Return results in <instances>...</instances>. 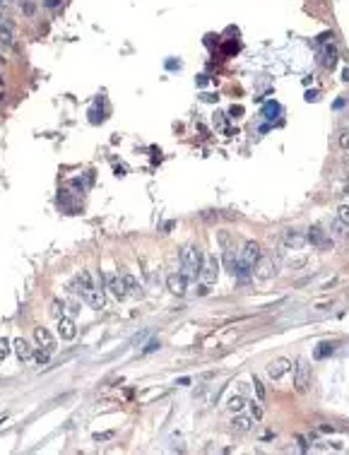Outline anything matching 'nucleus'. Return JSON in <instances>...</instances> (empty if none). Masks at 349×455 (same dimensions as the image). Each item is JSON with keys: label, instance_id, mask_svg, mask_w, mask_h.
Instances as JSON below:
<instances>
[{"label": "nucleus", "instance_id": "f257e3e1", "mask_svg": "<svg viewBox=\"0 0 349 455\" xmlns=\"http://www.w3.org/2000/svg\"><path fill=\"white\" fill-rule=\"evenodd\" d=\"M202 253L200 248H193V246H185L183 251H181V273L188 277V279H198L200 277V268H202Z\"/></svg>", "mask_w": 349, "mask_h": 455}, {"label": "nucleus", "instance_id": "f03ea898", "mask_svg": "<svg viewBox=\"0 0 349 455\" xmlns=\"http://www.w3.org/2000/svg\"><path fill=\"white\" fill-rule=\"evenodd\" d=\"M92 287H101V284L94 279V274L89 273V270H82V273L77 274L73 282L68 284V291H70V294H80V296H85Z\"/></svg>", "mask_w": 349, "mask_h": 455}, {"label": "nucleus", "instance_id": "7ed1b4c3", "mask_svg": "<svg viewBox=\"0 0 349 455\" xmlns=\"http://www.w3.org/2000/svg\"><path fill=\"white\" fill-rule=\"evenodd\" d=\"M217 277H219V260H217L215 255L205 253V258H202V268H200V279L205 284H215Z\"/></svg>", "mask_w": 349, "mask_h": 455}, {"label": "nucleus", "instance_id": "20e7f679", "mask_svg": "<svg viewBox=\"0 0 349 455\" xmlns=\"http://www.w3.org/2000/svg\"><path fill=\"white\" fill-rule=\"evenodd\" d=\"M306 238H308V243H311V246L320 248V251H330L332 248V238L328 236V231H323L320 227H311V229H308V234H306Z\"/></svg>", "mask_w": 349, "mask_h": 455}, {"label": "nucleus", "instance_id": "39448f33", "mask_svg": "<svg viewBox=\"0 0 349 455\" xmlns=\"http://www.w3.org/2000/svg\"><path fill=\"white\" fill-rule=\"evenodd\" d=\"M188 277L183 273H171L166 277V289L171 291V294H176V296H183L185 289H188Z\"/></svg>", "mask_w": 349, "mask_h": 455}, {"label": "nucleus", "instance_id": "423d86ee", "mask_svg": "<svg viewBox=\"0 0 349 455\" xmlns=\"http://www.w3.org/2000/svg\"><path fill=\"white\" fill-rule=\"evenodd\" d=\"M294 385L299 393H306L308 385H311V368L306 362H299L296 364V373H294Z\"/></svg>", "mask_w": 349, "mask_h": 455}, {"label": "nucleus", "instance_id": "0eeeda50", "mask_svg": "<svg viewBox=\"0 0 349 455\" xmlns=\"http://www.w3.org/2000/svg\"><path fill=\"white\" fill-rule=\"evenodd\" d=\"M104 289H109L118 301H123L128 294H126V287H123V277H118V274H106L104 277Z\"/></svg>", "mask_w": 349, "mask_h": 455}, {"label": "nucleus", "instance_id": "6e6552de", "mask_svg": "<svg viewBox=\"0 0 349 455\" xmlns=\"http://www.w3.org/2000/svg\"><path fill=\"white\" fill-rule=\"evenodd\" d=\"M282 241H284V246L292 248V251H301V248L308 243L306 234H301V231H296V229H287L284 236H282Z\"/></svg>", "mask_w": 349, "mask_h": 455}, {"label": "nucleus", "instance_id": "1a4fd4ad", "mask_svg": "<svg viewBox=\"0 0 349 455\" xmlns=\"http://www.w3.org/2000/svg\"><path fill=\"white\" fill-rule=\"evenodd\" d=\"M87 304H89V309L94 311H101L106 306V294H104V287H92V289L87 291L85 296H82Z\"/></svg>", "mask_w": 349, "mask_h": 455}, {"label": "nucleus", "instance_id": "9d476101", "mask_svg": "<svg viewBox=\"0 0 349 455\" xmlns=\"http://www.w3.org/2000/svg\"><path fill=\"white\" fill-rule=\"evenodd\" d=\"M292 371V362L289 359H275V362H270L267 364V376L272 378V381H279L284 373H289Z\"/></svg>", "mask_w": 349, "mask_h": 455}, {"label": "nucleus", "instance_id": "9b49d317", "mask_svg": "<svg viewBox=\"0 0 349 455\" xmlns=\"http://www.w3.org/2000/svg\"><path fill=\"white\" fill-rule=\"evenodd\" d=\"M34 340H37V345L41 347V349H46V352H51V354L55 352V337L46 328H41V325L34 328Z\"/></svg>", "mask_w": 349, "mask_h": 455}, {"label": "nucleus", "instance_id": "f8f14e48", "mask_svg": "<svg viewBox=\"0 0 349 455\" xmlns=\"http://www.w3.org/2000/svg\"><path fill=\"white\" fill-rule=\"evenodd\" d=\"M275 263H272V258H267V255H260V260L256 263V274L260 279H270V277H275Z\"/></svg>", "mask_w": 349, "mask_h": 455}, {"label": "nucleus", "instance_id": "ddd939ff", "mask_svg": "<svg viewBox=\"0 0 349 455\" xmlns=\"http://www.w3.org/2000/svg\"><path fill=\"white\" fill-rule=\"evenodd\" d=\"M260 255H262V251H260V246H258L256 241H246V246H243V251H241V258H243L248 265L256 268V263L260 260Z\"/></svg>", "mask_w": 349, "mask_h": 455}, {"label": "nucleus", "instance_id": "4468645a", "mask_svg": "<svg viewBox=\"0 0 349 455\" xmlns=\"http://www.w3.org/2000/svg\"><path fill=\"white\" fill-rule=\"evenodd\" d=\"M337 48L332 46V44H323V48H320V63H323V68H328L332 70L335 65H337Z\"/></svg>", "mask_w": 349, "mask_h": 455}, {"label": "nucleus", "instance_id": "2eb2a0df", "mask_svg": "<svg viewBox=\"0 0 349 455\" xmlns=\"http://www.w3.org/2000/svg\"><path fill=\"white\" fill-rule=\"evenodd\" d=\"M121 277H123V287H126V294H128V296H132V299H142V296H145V291H142V287H140V282H137L130 273L121 274Z\"/></svg>", "mask_w": 349, "mask_h": 455}, {"label": "nucleus", "instance_id": "dca6fc26", "mask_svg": "<svg viewBox=\"0 0 349 455\" xmlns=\"http://www.w3.org/2000/svg\"><path fill=\"white\" fill-rule=\"evenodd\" d=\"M253 421H256L253 414L246 417V414H239V412H236V417L231 419V429H234L236 434H248V431L253 429Z\"/></svg>", "mask_w": 349, "mask_h": 455}, {"label": "nucleus", "instance_id": "f3484780", "mask_svg": "<svg viewBox=\"0 0 349 455\" xmlns=\"http://www.w3.org/2000/svg\"><path fill=\"white\" fill-rule=\"evenodd\" d=\"M58 332H60V337L63 340H73L75 335H77V328H75V320L73 318H58Z\"/></svg>", "mask_w": 349, "mask_h": 455}, {"label": "nucleus", "instance_id": "a211bd4d", "mask_svg": "<svg viewBox=\"0 0 349 455\" xmlns=\"http://www.w3.org/2000/svg\"><path fill=\"white\" fill-rule=\"evenodd\" d=\"M12 347H15V354H17V359L19 362H27V359H32L34 357V349H32V345L27 342V340H15L12 342Z\"/></svg>", "mask_w": 349, "mask_h": 455}, {"label": "nucleus", "instance_id": "6ab92c4d", "mask_svg": "<svg viewBox=\"0 0 349 455\" xmlns=\"http://www.w3.org/2000/svg\"><path fill=\"white\" fill-rule=\"evenodd\" d=\"M15 46V37H12V29L7 24H0V51H10Z\"/></svg>", "mask_w": 349, "mask_h": 455}, {"label": "nucleus", "instance_id": "aec40b11", "mask_svg": "<svg viewBox=\"0 0 349 455\" xmlns=\"http://www.w3.org/2000/svg\"><path fill=\"white\" fill-rule=\"evenodd\" d=\"M330 231H332V236L335 238H342V241H345V238H349V224L337 217V219H332L330 222Z\"/></svg>", "mask_w": 349, "mask_h": 455}, {"label": "nucleus", "instance_id": "412c9836", "mask_svg": "<svg viewBox=\"0 0 349 455\" xmlns=\"http://www.w3.org/2000/svg\"><path fill=\"white\" fill-rule=\"evenodd\" d=\"M236 263H239V258H236V253H234V248H226V251H224V268H226V273L229 274H234Z\"/></svg>", "mask_w": 349, "mask_h": 455}, {"label": "nucleus", "instance_id": "4be33fe9", "mask_svg": "<svg viewBox=\"0 0 349 455\" xmlns=\"http://www.w3.org/2000/svg\"><path fill=\"white\" fill-rule=\"evenodd\" d=\"M226 407H229L231 412H241V410L246 407V398H243V395H231L229 402H226Z\"/></svg>", "mask_w": 349, "mask_h": 455}, {"label": "nucleus", "instance_id": "5701e85b", "mask_svg": "<svg viewBox=\"0 0 349 455\" xmlns=\"http://www.w3.org/2000/svg\"><path fill=\"white\" fill-rule=\"evenodd\" d=\"M251 405V414H253V419L256 421H260V419L265 417V407H262V400H253V402H248Z\"/></svg>", "mask_w": 349, "mask_h": 455}, {"label": "nucleus", "instance_id": "b1692460", "mask_svg": "<svg viewBox=\"0 0 349 455\" xmlns=\"http://www.w3.org/2000/svg\"><path fill=\"white\" fill-rule=\"evenodd\" d=\"M65 301H60V299H53L51 301V316L53 318H63V313H65Z\"/></svg>", "mask_w": 349, "mask_h": 455}, {"label": "nucleus", "instance_id": "393cba45", "mask_svg": "<svg viewBox=\"0 0 349 455\" xmlns=\"http://www.w3.org/2000/svg\"><path fill=\"white\" fill-rule=\"evenodd\" d=\"M332 349H335V345H330V342L318 345V349H315V359H325L328 354H332Z\"/></svg>", "mask_w": 349, "mask_h": 455}, {"label": "nucleus", "instance_id": "a878e982", "mask_svg": "<svg viewBox=\"0 0 349 455\" xmlns=\"http://www.w3.org/2000/svg\"><path fill=\"white\" fill-rule=\"evenodd\" d=\"M34 359H37L39 364H48V359H51V352H46V349H41V347H39L37 352H34Z\"/></svg>", "mask_w": 349, "mask_h": 455}, {"label": "nucleus", "instance_id": "bb28decb", "mask_svg": "<svg viewBox=\"0 0 349 455\" xmlns=\"http://www.w3.org/2000/svg\"><path fill=\"white\" fill-rule=\"evenodd\" d=\"M253 385H256V395H258V400H265V385H262V381L260 378H253Z\"/></svg>", "mask_w": 349, "mask_h": 455}, {"label": "nucleus", "instance_id": "cd10ccee", "mask_svg": "<svg viewBox=\"0 0 349 455\" xmlns=\"http://www.w3.org/2000/svg\"><path fill=\"white\" fill-rule=\"evenodd\" d=\"M7 354H10V340L0 337V359H5Z\"/></svg>", "mask_w": 349, "mask_h": 455}, {"label": "nucleus", "instance_id": "c85d7f7f", "mask_svg": "<svg viewBox=\"0 0 349 455\" xmlns=\"http://www.w3.org/2000/svg\"><path fill=\"white\" fill-rule=\"evenodd\" d=\"M337 217L349 224V205H340V210H337Z\"/></svg>", "mask_w": 349, "mask_h": 455}, {"label": "nucleus", "instance_id": "c756f323", "mask_svg": "<svg viewBox=\"0 0 349 455\" xmlns=\"http://www.w3.org/2000/svg\"><path fill=\"white\" fill-rule=\"evenodd\" d=\"M154 349H159V340H149V342H147V347L142 349V354H152Z\"/></svg>", "mask_w": 349, "mask_h": 455}, {"label": "nucleus", "instance_id": "7c9ffc66", "mask_svg": "<svg viewBox=\"0 0 349 455\" xmlns=\"http://www.w3.org/2000/svg\"><path fill=\"white\" fill-rule=\"evenodd\" d=\"M113 438V431H104V434H94V441L99 443V441H111Z\"/></svg>", "mask_w": 349, "mask_h": 455}, {"label": "nucleus", "instance_id": "2f4dec72", "mask_svg": "<svg viewBox=\"0 0 349 455\" xmlns=\"http://www.w3.org/2000/svg\"><path fill=\"white\" fill-rule=\"evenodd\" d=\"M340 147H342V149H349V130L340 135Z\"/></svg>", "mask_w": 349, "mask_h": 455}, {"label": "nucleus", "instance_id": "473e14b6", "mask_svg": "<svg viewBox=\"0 0 349 455\" xmlns=\"http://www.w3.org/2000/svg\"><path fill=\"white\" fill-rule=\"evenodd\" d=\"M229 113H231V118H239L241 113H243V106H231V109H229Z\"/></svg>", "mask_w": 349, "mask_h": 455}, {"label": "nucleus", "instance_id": "72a5a7b5", "mask_svg": "<svg viewBox=\"0 0 349 455\" xmlns=\"http://www.w3.org/2000/svg\"><path fill=\"white\" fill-rule=\"evenodd\" d=\"M296 441H299V446H301V451H306V448H308V443H306V438H304V436H296Z\"/></svg>", "mask_w": 349, "mask_h": 455}, {"label": "nucleus", "instance_id": "f704fd0d", "mask_svg": "<svg viewBox=\"0 0 349 455\" xmlns=\"http://www.w3.org/2000/svg\"><path fill=\"white\" fill-rule=\"evenodd\" d=\"M58 5V0H46V7H55Z\"/></svg>", "mask_w": 349, "mask_h": 455}, {"label": "nucleus", "instance_id": "c9c22d12", "mask_svg": "<svg viewBox=\"0 0 349 455\" xmlns=\"http://www.w3.org/2000/svg\"><path fill=\"white\" fill-rule=\"evenodd\" d=\"M342 80H345V82H349V68L345 70V73H342Z\"/></svg>", "mask_w": 349, "mask_h": 455}, {"label": "nucleus", "instance_id": "e433bc0d", "mask_svg": "<svg viewBox=\"0 0 349 455\" xmlns=\"http://www.w3.org/2000/svg\"><path fill=\"white\" fill-rule=\"evenodd\" d=\"M2 63H5V58H2V53H0V65H2Z\"/></svg>", "mask_w": 349, "mask_h": 455}, {"label": "nucleus", "instance_id": "4c0bfd02", "mask_svg": "<svg viewBox=\"0 0 349 455\" xmlns=\"http://www.w3.org/2000/svg\"><path fill=\"white\" fill-rule=\"evenodd\" d=\"M2 99H5V94H0V101H2Z\"/></svg>", "mask_w": 349, "mask_h": 455}]
</instances>
